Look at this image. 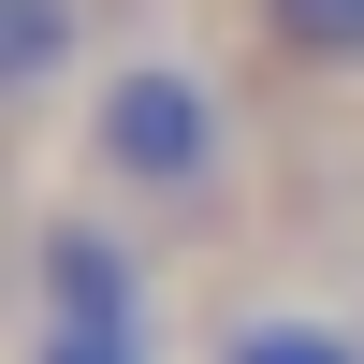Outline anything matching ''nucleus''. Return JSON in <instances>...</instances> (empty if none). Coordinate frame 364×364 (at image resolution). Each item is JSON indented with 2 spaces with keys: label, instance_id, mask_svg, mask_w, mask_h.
<instances>
[{
  "label": "nucleus",
  "instance_id": "4",
  "mask_svg": "<svg viewBox=\"0 0 364 364\" xmlns=\"http://www.w3.org/2000/svg\"><path fill=\"white\" fill-rule=\"evenodd\" d=\"M73 73H87V0H0V87L44 117Z\"/></svg>",
  "mask_w": 364,
  "mask_h": 364
},
{
  "label": "nucleus",
  "instance_id": "2",
  "mask_svg": "<svg viewBox=\"0 0 364 364\" xmlns=\"http://www.w3.org/2000/svg\"><path fill=\"white\" fill-rule=\"evenodd\" d=\"M161 321V262H146L132 204L73 190L29 219V336H146Z\"/></svg>",
  "mask_w": 364,
  "mask_h": 364
},
{
  "label": "nucleus",
  "instance_id": "1",
  "mask_svg": "<svg viewBox=\"0 0 364 364\" xmlns=\"http://www.w3.org/2000/svg\"><path fill=\"white\" fill-rule=\"evenodd\" d=\"M87 175H102V204H132V219H219L233 175H248L233 87L204 73L190 44L102 58V87H87Z\"/></svg>",
  "mask_w": 364,
  "mask_h": 364
},
{
  "label": "nucleus",
  "instance_id": "3",
  "mask_svg": "<svg viewBox=\"0 0 364 364\" xmlns=\"http://www.w3.org/2000/svg\"><path fill=\"white\" fill-rule=\"evenodd\" d=\"M204 364H364V321L306 306V291H233L204 321Z\"/></svg>",
  "mask_w": 364,
  "mask_h": 364
},
{
  "label": "nucleus",
  "instance_id": "6",
  "mask_svg": "<svg viewBox=\"0 0 364 364\" xmlns=\"http://www.w3.org/2000/svg\"><path fill=\"white\" fill-rule=\"evenodd\" d=\"M29 364H161L146 336H29Z\"/></svg>",
  "mask_w": 364,
  "mask_h": 364
},
{
  "label": "nucleus",
  "instance_id": "5",
  "mask_svg": "<svg viewBox=\"0 0 364 364\" xmlns=\"http://www.w3.org/2000/svg\"><path fill=\"white\" fill-rule=\"evenodd\" d=\"M277 73H364V0H248Z\"/></svg>",
  "mask_w": 364,
  "mask_h": 364
}]
</instances>
